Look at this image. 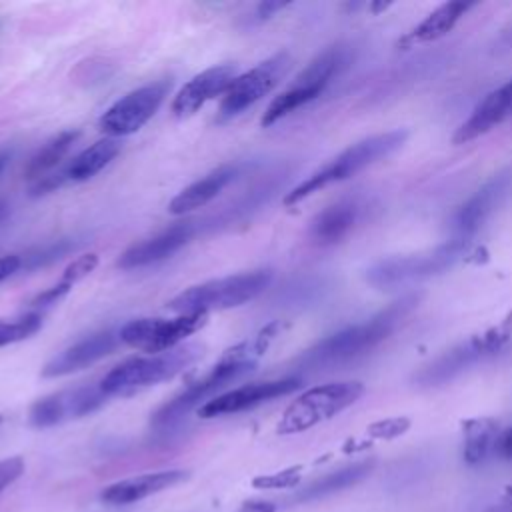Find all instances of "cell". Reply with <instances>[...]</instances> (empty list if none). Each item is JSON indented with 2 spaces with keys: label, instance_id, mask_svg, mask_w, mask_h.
I'll use <instances>...</instances> for the list:
<instances>
[{
  "label": "cell",
  "instance_id": "6da1fadb",
  "mask_svg": "<svg viewBox=\"0 0 512 512\" xmlns=\"http://www.w3.org/2000/svg\"><path fill=\"white\" fill-rule=\"evenodd\" d=\"M420 294L410 292L390 302L386 308L370 316L360 324L346 326L320 342L308 348L296 364L302 370H328L334 366H342L358 360L360 356L374 350L380 342H384L400 322L418 306Z\"/></svg>",
  "mask_w": 512,
  "mask_h": 512
},
{
  "label": "cell",
  "instance_id": "7a4b0ae2",
  "mask_svg": "<svg viewBox=\"0 0 512 512\" xmlns=\"http://www.w3.org/2000/svg\"><path fill=\"white\" fill-rule=\"evenodd\" d=\"M406 138H408L406 130H390V132L368 136V138L348 146L344 152H340L336 158H332L326 166H322L312 176H308L298 186H294L284 196V204L294 206L330 184L352 178L354 174L362 172L364 168H368V166L376 164L378 160L396 152L406 142Z\"/></svg>",
  "mask_w": 512,
  "mask_h": 512
},
{
  "label": "cell",
  "instance_id": "3957f363",
  "mask_svg": "<svg viewBox=\"0 0 512 512\" xmlns=\"http://www.w3.org/2000/svg\"><path fill=\"white\" fill-rule=\"evenodd\" d=\"M202 350L200 344H184L160 354L128 358L106 372L100 386L108 398L138 394L184 372L202 356Z\"/></svg>",
  "mask_w": 512,
  "mask_h": 512
},
{
  "label": "cell",
  "instance_id": "277c9868",
  "mask_svg": "<svg viewBox=\"0 0 512 512\" xmlns=\"http://www.w3.org/2000/svg\"><path fill=\"white\" fill-rule=\"evenodd\" d=\"M274 274L268 268L240 272L234 276L208 280L196 286L186 288L178 296H174L166 308L176 314H206L212 310H228L236 308L244 302L254 300L258 294H262Z\"/></svg>",
  "mask_w": 512,
  "mask_h": 512
},
{
  "label": "cell",
  "instance_id": "5b68a950",
  "mask_svg": "<svg viewBox=\"0 0 512 512\" xmlns=\"http://www.w3.org/2000/svg\"><path fill=\"white\" fill-rule=\"evenodd\" d=\"M348 64L350 48L346 44H334L326 48L296 76V80L284 92H280L270 102V106L262 114L260 124L272 126L294 110L316 100L330 86V82L348 68Z\"/></svg>",
  "mask_w": 512,
  "mask_h": 512
},
{
  "label": "cell",
  "instance_id": "8992f818",
  "mask_svg": "<svg viewBox=\"0 0 512 512\" xmlns=\"http://www.w3.org/2000/svg\"><path fill=\"white\" fill-rule=\"evenodd\" d=\"M254 368L256 362L246 354H240L238 350H234L232 356L226 354L208 374H204L202 378L186 386L180 394H176L172 400H168L164 406H160L152 416V426L166 430L180 424L188 412L204 406L214 398L218 390L250 374Z\"/></svg>",
  "mask_w": 512,
  "mask_h": 512
},
{
  "label": "cell",
  "instance_id": "52a82bcc",
  "mask_svg": "<svg viewBox=\"0 0 512 512\" xmlns=\"http://www.w3.org/2000/svg\"><path fill=\"white\" fill-rule=\"evenodd\" d=\"M510 334H512V316H508L498 326H492L482 334L470 336L468 340L456 344L454 348L434 358L430 364L422 366L414 374V382L424 388L450 382L452 378L466 372L468 368L498 354L510 340Z\"/></svg>",
  "mask_w": 512,
  "mask_h": 512
},
{
  "label": "cell",
  "instance_id": "ba28073f",
  "mask_svg": "<svg viewBox=\"0 0 512 512\" xmlns=\"http://www.w3.org/2000/svg\"><path fill=\"white\" fill-rule=\"evenodd\" d=\"M364 394V384L356 380L320 384L300 394L282 414L278 434H298L326 422L352 406Z\"/></svg>",
  "mask_w": 512,
  "mask_h": 512
},
{
  "label": "cell",
  "instance_id": "9c48e42d",
  "mask_svg": "<svg viewBox=\"0 0 512 512\" xmlns=\"http://www.w3.org/2000/svg\"><path fill=\"white\" fill-rule=\"evenodd\" d=\"M466 250L468 244L448 240L426 254L384 258L366 270V280L374 288H390L438 276L452 268L466 254Z\"/></svg>",
  "mask_w": 512,
  "mask_h": 512
},
{
  "label": "cell",
  "instance_id": "30bf717a",
  "mask_svg": "<svg viewBox=\"0 0 512 512\" xmlns=\"http://www.w3.org/2000/svg\"><path fill=\"white\" fill-rule=\"evenodd\" d=\"M206 314H178L176 318H136L126 322L120 330V342L148 352L160 354L188 338L190 334L198 332L206 324Z\"/></svg>",
  "mask_w": 512,
  "mask_h": 512
},
{
  "label": "cell",
  "instance_id": "8fae6325",
  "mask_svg": "<svg viewBox=\"0 0 512 512\" xmlns=\"http://www.w3.org/2000/svg\"><path fill=\"white\" fill-rule=\"evenodd\" d=\"M290 66L292 56L288 52H276L270 58L256 64L254 68H250L248 72L236 76V80L230 84L220 102L218 116L222 120H228L238 116L246 108L254 106L282 82Z\"/></svg>",
  "mask_w": 512,
  "mask_h": 512
},
{
  "label": "cell",
  "instance_id": "7c38bea8",
  "mask_svg": "<svg viewBox=\"0 0 512 512\" xmlns=\"http://www.w3.org/2000/svg\"><path fill=\"white\" fill-rule=\"evenodd\" d=\"M170 88L172 82L162 78L128 92L100 116V130L110 138L130 136L138 132L156 114Z\"/></svg>",
  "mask_w": 512,
  "mask_h": 512
},
{
  "label": "cell",
  "instance_id": "4fadbf2b",
  "mask_svg": "<svg viewBox=\"0 0 512 512\" xmlns=\"http://www.w3.org/2000/svg\"><path fill=\"white\" fill-rule=\"evenodd\" d=\"M108 402L100 382L66 388L36 400L30 406L28 420L34 428L58 426L100 410Z\"/></svg>",
  "mask_w": 512,
  "mask_h": 512
},
{
  "label": "cell",
  "instance_id": "5bb4252c",
  "mask_svg": "<svg viewBox=\"0 0 512 512\" xmlns=\"http://www.w3.org/2000/svg\"><path fill=\"white\" fill-rule=\"evenodd\" d=\"M512 188V170L494 174L482 188H478L464 204L458 206L450 220V240L468 244L478 228L504 202Z\"/></svg>",
  "mask_w": 512,
  "mask_h": 512
},
{
  "label": "cell",
  "instance_id": "9a60e30c",
  "mask_svg": "<svg viewBox=\"0 0 512 512\" xmlns=\"http://www.w3.org/2000/svg\"><path fill=\"white\" fill-rule=\"evenodd\" d=\"M302 386L300 376H286L278 380H266V382H252L238 388H232L224 394L214 396L210 402L198 408L200 418H216V416H228L238 414L244 410H252L260 404H266L274 398L292 394Z\"/></svg>",
  "mask_w": 512,
  "mask_h": 512
},
{
  "label": "cell",
  "instance_id": "2e32d148",
  "mask_svg": "<svg viewBox=\"0 0 512 512\" xmlns=\"http://www.w3.org/2000/svg\"><path fill=\"white\" fill-rule=\"evenodd\" d=\"M118 344H122L118 330L106 328V330L94 332V334L78 340L76 344L64 348L54 358H50L42 368V376L58 378V376H68L78 370H84V368L92 366L94 362L112 354L118 348Z\"/></svg>",
  "mask_w": 512,
  "mask_h": 512
},
{
  "label": "cell",
  "instance_id": "e0dca14e",
  "mask_svg": "<svg viewBox=\"0 0 512 512\" xmlns=\"http://www.w3.org/2000/svg\"><path fill=\"white\" fill-rule=\"evenodd\" d=\"M196 234V224L194 222H178L172 224L170 228L158 232L152 238H146L142 242L132 244L128 250H124L118 258V266L122 270H134V268H144L158 264L178 250H182Z\"/></svg>",
  "mask_w": 512,
  "mask_h": 512
},
{
  "label": "cell",
  "instance_id": "ac0fdd59",
  "mask_svg": "<svg viewBox=\"0 0 512 512\" xmlns=\"http://www.w3.org/2000/svg\"><path fill=\"white\" fill-rule=\"evenodd\" d=\"M236 66L234 64H218L212 68L202 70L200 74L192 76L174 96L172 112L178 118L192 116L198 112L206 102L214 100L220 94H226L230 84L236 80Z\"/></svg>",
  "mask_w": 512,
  "mask_h": 512
},
{
  "label": "cell",
  "instance_id": "d6986e66",
  "mask_svg": "<svg viewBox=\"0 0 512 512\" xmlns=\"http://www.w3.org/2000/svg\"><path fill=\"white\" fill-rule=\"evenodd\" d=\"M190 472L188 470H158V472H146L138 474L120 482H114L106 486L100 492V500L106 504H132L142 498H148L152 494L164 492L168 488H174L188 480Z\"/></svg>",
  "mask_w": 512,
  "mask_h": 512
},
{
  "label": "cell",
  "instance_id": "ffe728a7",
  "mask_svg": "<svg viewBox=\"0 0 512 512\" xmlns=\"http://www.w3.org/2000/svg\"><path fill=\"white\" fill-rule=\"evenodd\" d=\"M510 116H512V80L492 90L482 102H478L472 114L458 126L452 140L454 144H466L490 132Z\"/></svg>",
  "mask_w": 512,
  "mask_h": 512
},
{
  "label": "cell",
  "instance_id": "44dd1931",
  "mask_svg": "<svg viewBox=\"0 0 512 512\" xmlns=\"http://www.w3.org/2000/svg\"><path fill=\"white\" fill-rule=\"evenodd\" d=\"M362 210L358 198H342L326 206L310 224V240L316 246H332L344 240L362 218Z\"/></svg>",
  "mask_w": 512,
  "mask_h": 512
},
{
  "label": "cell",
  "instance_id": "7402d4cb",
  "mask_svg": "<svg viewBox=\"0 0 512 512\" xmlns=\"http://www.w3.org/2000/svg\"><path fill=\"white\" fill-rule=\"evenodd\" d=\"M242 166L240 164H224L212 172H208L204 178L192 182L184 190H180L168 204L170 214H186L196 208L206 206L210 200H214L236 176H240Z\"/></svg>",
  "mask_w": 512,
  "mask_h": 512
},
{
  "label": "cell",
  "instance_id": "603a6c76",
  "mask_svg": "<svg viewBox=\"0 0 512 512\" xmlns=\"http://www.w3.org/2000/svg\"><path fill=\"white\" fill-rule=\"evenodd\" d=\"M120 152V144L114 138H104L76 154L62 170H58L60 178L66 182H86L104 170Z\"/></svg>",
  "mask_w": 512,
  "mask_h": 512
},
{
  "label": "cell",
  "instance_id": "cb8c5ba5",
  "mask_svg": "<svg viewBox=\"0 0 512 512\" xmlns=\"http://www.w3.org/2000/svg\"><path fill=\"white\" fill-rule=\"evenodd\" d=\"M476 2H464V0H454V2H444L436 10H432L412 32H408L402 40V44H422V42H432L442 36H446L456 22L470 10L474 8Z\"/></svg>",
  "mask_w": 512,
  "mask_h": 512
},
{
  "label": "cell",
  "instance_id": "d4e9b609",
  "mask_svg": "<svg viewBox=\"0 0 512 512\" xmlns=\"http://www.w3.org/2000/svg\"><path fill=\"white\" fill-rule=\"evenodd\" d=\"M80 132L78 130H64L60 134H56L54 138H50L42 148H38V152L28 160L24 174L28 180H38L44 178L46 172H50L52 168H56L62 158L70 152V148L74 146V142L78 140Z\"/></svg>",
  "mask_w": 512,
  "mask_h": 512
},
{
  "label": "cell",
  "instance_id": "484cf974",
  "mask_svg": "<svg viewBox=\"0 0 512 512\" xmlns=\"http://www.w3.org/2000/svg\"><path fill=\"white\" fill-rule=\"evenodd\" d=\"M372 470V462H356L352 466L340 468L336 472H330L322 478H318L316 482H312L308 488H304L302 492L296 494V500L300 502H308V500H316V498H324L328 494H334L338 490L350 488L356 482H360L368 472Z\"/></svg>",
  "mask_w": 512,
  "mask_h": 512
},
{
  "label": "cell",
  "instance_id": "4316f807",
  "mask_svg": "<svg viewBox=\"0 0 512 512\" xmlns=\"http://www.w3.org/2000/svg\"><path fill=\"white\" fill-rule=\"evenodd\" d=\"M498 424L492 418L468 420L464 426V460L468 464L482 462L496 444Z\"/></svg>",
  "mask_w": 512,
  "mask_h": 512
},
{
  "label": "cell",
  "instance_id": "83f0119b",
  "mask_svg": "<svg viewBox=\"0 0 512 512\" xmlns=\"http://www.w3.org/2000/svg\"><path fill=\"white\" fill-rule=\"evenodd\" d=\"M42 328V316L28 312L18 318H0V348L22 342Z\"/></svg>",
  "mask_w": 512,
  "mask_h": 512
},
{
  "label": "cell",
  "instance_id": "f1b7e54d",
  "mask_svg": "<svg viewBox=\"0 0 512 512\" xmlns=\"http://www.w3.org/2000/svg\"><path fill=\"white\" fill-rule=\"evenodd\" d=\"M74 242L72 240H58L54 244H48L44 248H40L38 252L34 254H28L22 258V268H38L42 264H48L52 260H58L62 258L64 254H68L70 250H74Z\"/></svg>",
  "mask_w": 512,
  "mask_h": 512
},
{
  "label": "cell",
  "instance_id": "f546056e",
  "mask_svg": "<svg viewBox=\"0 0 512 512\" xmlns=\"http://www.w3.org/2000/svg\"><path fill=\"white\" fill-rule=\"evenodd\" d=\"M98 264V256L96 254H84V256H78L72 264L66 266L64 274H62V280L70 282V284H76L78 280H82L84 276H88Z\"/></svg>",
  "mask_w": 512,
  "mask_h": 512
},
{
  "label": "cell",
  "instance_id": "4dcf8cb0",
  "mask_svg": "<svg viewBox=\"0 0 512 512\" xmlns=\"http://www.w3.org/2000/svg\"><path fill=\"white\" fill-rule=\"evenodd\" d=\"M72 286H74V284H70V282H66V280L60 278L58 284H54V286L46 288L42 294H38V296L30 302V308H40V310H42V308H48V306L60 302V300L70 292Z\"/></svg>",
  "mask_w": 512,
  "mask_h": 512
},
{
  "label": "cell",
  "instance_id": "1f68e13d",
  "mask_svg": "<svg viewBox=\"0 0 512 512\" xmlns=\"http://www.w3.org/2000/svg\"><path fill=\"white\" fill-rule=\"evenodd\" d=\"M24 472V460L20 456H10L0 460V492L16 482Z\"/></svg>",
  "mask_w": 512,
  "mask_h": 512
},
{
  "label": "cell",
  "instance_id": "d6a6232c",
  "mask_svg": "<svg viewBox=\"0 0 512 512\" xmlns=\"http://www.w3.org/2000/svg\"><path fill=\"white\" fill-rule=\"evenodd\" d=\"M298 480L296 474L292 472H280L274 476H262L254 480V486H264V488H280V486H290Z\"/></svg>",
  "mask_w": 512,
  "mask_h": 512
},
{
  "label": "cell",
  "instance_id": "836d02e7",
  "mask_svg": "<svg viewBox=\"0 0 512 512\" xmlns=\"http://www.w3.org/2000/svg\"><path fill=\"white\" fill-rule=\"evenodd\" d=\"M20 268H22V256H18V254L0 256V282L10 278L12 274H16Z\"/></svg>",
  "mask_w": 512,
  "mask_h": 512
},
{
  "label": "cell",
  "instance_id": "e575fe53",
  "mask_svg": "<svg viewBox=\"0 0 512 512\" xmlns=\"http://www.w3.org/2000/svg\"><path fill=\"white\" fill-rule=\"evenodd\" d=\"M494 452H496L500 458L512 462V428H508V430H504V432L498 434L496 444H494Z\"/></svg>",
  "mask_w": 512,
  "mask_h": 512
},
{
  "label": "cell",
  "instance_id": "d590c367",
  "mask_svg": "<svg viewBox=\"0 0 512 512\" xmlns=\"http://www.w3.org/2000/svg\"><path fill=\"white\" fill-rule=\"evenodd\" d=\"M286 6H288V2H260L254 10V16H256L258 22H262V20H268L270 16H274L278 10H282Z\"/></svg>",
  "mask_w": 512,
  "mask_h": 512
},
{
  "label": "cell",
  "instance_id": "8d00e7d4",
  "mask_svg": "<svg viewBox=\"0 0 512 512\" xmlns=\"http://www.w3.org/2000/svg\"><path fill=\"white\" fill-rule=\"evenodd\" d=\"M276 508L268 502H246L238 512H274Z\"/></svg>",
  "mask_w": 512,
  "mask_h": 512
},
{
  "label": "cell",
  "instance_id": "74e56055",
  "mask_svg": "<svg viewBox=\"0 0 512 512\" xmlns=\"http://www.w3.org/2000/svg\"><path fill=\"white\" fill-rule=\"evenodd\" d=\"M6 212H8V206L4 202H0V222L6 218Z\"/></svg>",
  "mask_w": 512,
  "mask_h": 512
},
{
  "label": "cell",
  "instance_id": "f35d334b",
  "mask_svg": "<svg viewBox=\"0 0 512 512\" xmlns=\"http://www.w3.org/2000/svg\"><path fill=\"white\" fill-rule=\"evenodd\" d=\"M6 162H8V156L6 154H0V172L4 170V166H6Z\"/></svg>",
  "mask_w": 512,
  "mask_h": 512
},
{
  "label": "cell",
  "instance_id": "ab89813d",
  "mask_svg": "<svg viewBox=\"0 0 512 512\" xmlns=\"http://www.w3.org/2000/svg\"><path fill=\"white\" fill-rule=\"evenodd\" d=\"M0 422H2V414H0Z\"/></svg>",
  "mask_w": 512,
  "mask_h": 512
}]
</instances>
